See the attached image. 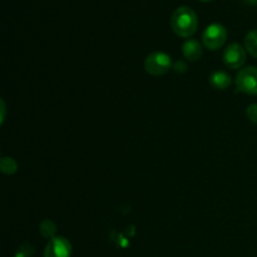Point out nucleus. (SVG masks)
<instances>
[{
	"label": "nucleus",
	"mask_w": 257,
	"mask_h": 257,
	"mask_svg": "<svg viewBox=\"0 0 257 257\" xmlns=\"http://www.w3.org/2000/svg\"><path fill=\"white\" fill-rule=\"evenodd\" d=\"M171 27L178 37H192L198 27V19L195 10L190 7L177 8L171 17Z\"/></svg>",
	"instance_id": "nucleus-1"
},
{
	"label": "nucleus",
	"mask_w": 257,
	"mask_h": 257,
	"mask_svg": "<svg viewBox=\"0 0 257 257\" xmlns=\"http://www.w3.org/2000/svg\"><path fill=\"white\" fill-rule=\"evenodd\" d=\"M172 58L165 52H153L145 60V69L153 77H161L172 69Z\"/></svg>",
	"instance_id": "nucleus-2"
},
{
	"label": "nucleus",
	"mask_w": 257,
	"mask_h": 257,
	"mask_svg": "<svg viewBox=\"0 0 257 257\" xmlns=\"http://www.w3.org/2000/svg\"><path fill=\"white\" fill-rule=\"evenodd\" d=\"M227 40V30L220 23H213L208 25L202 35V43L207 49L217 50Z\"/></svg>",
	"instance_id": "nucleus-3"
},
{
	"label": "nucleus",
	"mask_w": 257,
	"mask_h": 257,
	"mask_svg": "<svg viewBox=\"0 0 257 257\" xmlns=\"http://www.w3.org/2000/svg\"><path fill=\"white\" fill-rule=\"evenodd\" d=\"M236 87L242 93L257 95V68L246 67L236 75Z\"/></svg>",
	"instance_id": "nucleus-4"
},
{
	"label": "nucleus",
	"mask_w": 257,
	"mask_h": 257,
	"mask_svg": "<svg viewBox=\"0 0 257 257\" xmlns=\"http://www.w3.org/2000/svg\"><path fill=\"white\" fill-rule=\"evenodd\" d=\"M223 63L230 69H238L246 62V50L238 43H232L223 52Z\"/></svg>",
	"instance_id": "nucleus-5"
},
{
	"label": "nucleus",
	"mask_w": 257,
	"mask_h": 257,
	"mask_svg": "<svg viewBox=\"0 0 257 257\" xmlns=\"http://www.w3.org/2000/svg\"><path fill=\"white\" fill-rule=\"evenodd\" d=\"M72 245L65 237H54L48 242L44 257H70Z\"/></svg>",
	"instance_id": "nucleus-6"
},
{
	"label": "nucleus",
	"mask_w": 257,
	"mask_h": 257,
	"mask_svg": "<svg viewBox=\"0 0 257 257\" xmlns=\"http://www.w3.org/2000/svg\"><path fill=\"white\" fill-rule=\"evenodd\" d=\"M182 54L186 59L196 62L202 57V45L196 39L186 40L182 45Z\"/></svg>",
	"instance_id": "nucleus-7"
},
{
	"label": "nucleus",
	"mask_w": 257,
	"mask_h": 257,
	"mask_svg": "<svg viewBox=\"0 0 257 257\" xmlns=\"http://www.w3.org/2000/svg\"><path fill=\"white\" fill-rule=\"evenodd\" d=\"M210 84L212 85L215 89L225 90L232 84V79H231L230 74L222 70H216L210 75Z\"/></svg>",
	"instance_id": "nucleus-8"
},
{
	"label": "nucleus",
	"mask_w": 257,
	"mask_h": 257,
	"mask_svg": "<svg viewBox=\"0 0 257 257\" xmlns=\"http://www.w3.org/2000/svg\"><path fill=\"white\" fill-rule=\"evenodd\" d=\"M245 48L252 57L257 58V29L247 33L245 38Z\"/></svg>",
	"instance_id": "nucleus-9"
},
{
	"label": "nucleus",
	"mask_w": 257,
	"mask_h": 257,
	"mask_svg": "<svg viewBox=\"0 0 257 257\" xmlns=\"http://www.w3.org/2000/svg\"><path fill=\"white\" fill-rule=\"evenodd\" d=\"M40 233H42L44 237L47 238H54L55 232H57V226L54 225V222L50 220H44L40 223Z\"/></svg>",
	"instance_id": "nucleus-10"
},
{
	"label": "nucleus",
	"mask_w": 257,
	"mask_h": 257,
	"mask_svg": "<svg viewBox=\"0 0 257 257\" xmlns=\"http://www.w3.org/2000/svg\"><path fill=\"white\" fill-rule=\"evenodd\" d=\"M0 168H2V172L5 175H13V173L17 172L18 165L13 158L10 157H3L0 161Z\"/></svg>",
	"instance_id": "nucleus-11"
},
{
	"label": "nucleus",
	"mask_w": 257,
	"mask_h": 257,
	"mask_svg": "<svg viewBox=\"0 0 257 257\" xmlns=\"http://www.w3.org/2000/svg\"><path fill=\"white\" fill-rule=\"evenodd\" d=\"M246 115L250 119V122L257 124V104L248 105L247 109H246Z\"/></svg>",
	"instance_id": "nucleus-12"
},
{
	"label": "nucleus",
	"mask_w": 257,
	"mask_h": 257,
	"mask_svg": "<svg viewBox=\"0 0 257 257\" xmlns=\"http://www.w3.org/2000/svg\"><path fill=\"white\" fill-rule=\"evenodd\" d=\"M172 69H175L177 73H185L186 69H187V65H186L185 63L181 62V60H180V62H177V63H175V64H173Z\"/></svg>",
	"instance_id": "nucleus-13"
},
{
	"label": "nucleus",
	"mask_w": 257,
	"mask_h": 257,
	"mask_svg": "<svg viewBox=\"0 0 257 257\" xmlns=\"http://www.w3.org/2000/svg\"><path fill=\"white\" fill-rule=\"evenodd\" d=\"M200 2H211V0H200Z\"/></svg>",
	"instance_id": "nucleus-14"
}]
</instances>
